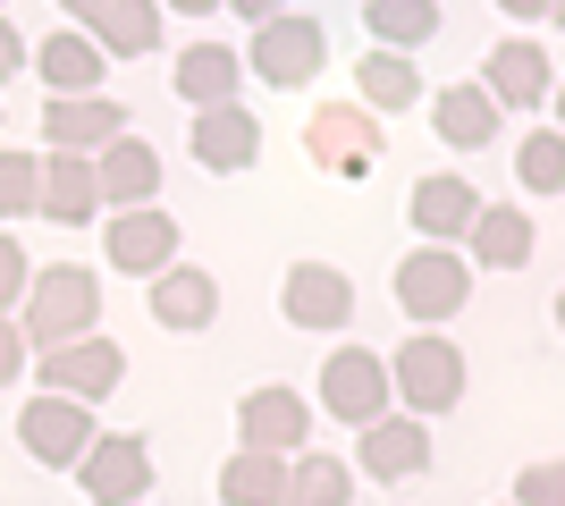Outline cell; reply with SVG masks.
I'll return each instance as SVG.
<instances>
[{"label": "cell", "instance_id": "cell-1", "mask_svg": "<svg viewBox=\"0 0 565 506\" xmlns=\"http://www.w3.org/2000/svg\"><path fill=\"white\" fill-rule=\"evenodd\" d=\"M94 330H102V288L85 262H43L25 279V321H18L25 346H68V337H94Z\"/></svg>", "mask_w": 565, "mask_h": 506}, {"label": "cell", "instance_id": "cell-2", "mask_svg": "<svg viewBox=\"0 0 565 506\" xmlns=\"http://www.w3.org/2000/svg\"><path fill=\"white\" fill-rule=\"evenodd\" d=\"M380 363H388V397H405L414 422H439V413L465 397V355H456L439 330H414L397 355H380Z\"/></svg>", "mask_w": 565, "mask_h": 506}, {"label": "cell", "instance_id": "cell-3", "mask_svg": "<svg viewBox=\"0 0 565 506\" xmlns=\"http://www.w3.org/2000/svg\"><path fill=\"white\" fill-rule=\"evenodd\" d=\"M236 60H245L262 85L296 94V85H312V76H321V60H330V34H321V18H305V9H279V18H262V25H254V51H236Z\"/></svg>", "mask_w": 565, "mask_h": 506}, {"label": "cell", "instance_id": "cell-4", "mask_svg": "<svg viewBox=\"0 0 565 506\" xmlns=\"http://www.w3.org/2000/svg\"><path fill=\"white\" fill-rule=\"evenodd\" d=\"M397 304H405V321L414 330H439V321H456L472 304V270H465V254L456 245H414L397 262Z\"/></svg>", "mask_w": 565, "mask_h": 506}, {"label": "cell", "instance_id": "cell-5", "mask_svg": "<svg viewBox=\"0 0 565 506\" xmlns=\"http://www.w3.org/2000/svg\"><path fill=\"white\" fill-rule=\"evenodd\" d=\"M68 473L94 506H143V489H152V448H143L136 431H102Z\"/></svg>", "mask_w": 565, "mask_h": 506}, {"label": "cell", "instance_id": "cell-6", "mask_svg": "<svg viewBox=\"0 0 565 506\" xmlns=\"http://www.w3.org/2000/svg\"><path fill=\"white\" fill-rule=\"evenodd\" d=\"M34 372H43L51 397H76V406H102L118 380H127V355H118V337H68V346H43L34 355Z\"/></svg>", "mask_w": 565, "mask_h": 506}, {"label": "cell", "instance_id": "cell-7", "mask_svg": "<svg viewBox=\"0 0 565 506\" xmlns=\"http://www.w3.org/2000/svg\"><path fill=\"white\" fill-rule=\"evenodd\" d=\"M321 413L347 422V431L380 422V413H388V363H380L372 346H338V355H321Z\"/></svg>", "mask_w": 565, "mask_h": 506}, {"label": "cell", "instance_id": "cell-8", "mask_svg": "<svg viewBox=\"0 0 565 506\" xmlns=\"http://www.w3.org/2000/svg\"><path fill=\"white\" fill-rule=\"evenodd\" d=\"M305 152L330 177H372V161H380V119L363 110V101H321L305 119Z\"/></svg>", "mask_w": 565, "mask_h": 506}, {"label": "cell", "instance_id": "cell-9", "mask_svg": "<svg viewBox=\"0 0 565 506\" xmlns=\"http://www.w3.org/2000/svg\"><path fill=\"white\" fill-rule=\"evenodd\" d=\"M18 439H25V456L34 464H51V473H68L85 448H94V406H76V397H51V388H34L25 397V413H18Z\"/></svg>", "mask_w": 565, "mask_h": 506}, {"label": "cell", "instance_id": "cell-10", "mask_svg": "<svg viewBox=\"0 0 565 506\" xmlns=\"http://www.w3.org/2000/svg\"><path fill=\"white\" fill-rule=\"evenodd\" d=\"M481 94H490L498 110H541V101L557 94V60H548V43H532V34L490 43V51H481Z\"/></svg>", "mask_w": 565, "mask_h": 506}, {"label": "cell", "instance_id": "cell-11", "mask_svg": "<svg viewBox=\"0 0 565 506\" xmlns=\"http://www.w3.org/2000/svg\"><path fill=\"white\" fill-rule=\"evenodd\" d=\"M236 439H245L254 456H305L312 406L287 380H262V388H245V406H236Z\"/></svg>", "mask_w": 565, "mask_h": 506}, {"label": "cell", "instance_id": "cell-12", "mask_svg": "<svg viewBox=\"0 0 565 506\" xmlns=\"http://www.w3.org/2000/svg\"><path fill=\"white\" fill-rule=\"evenodd\" d=\"M102 262L127 270V279H152V270L178 262V219L161 203H136V212H110L102 219Z\"/></svg>", "mask_w": 565, "mask_h": 506}, {"label": "cell", "instance_id": "cell-13", "mask_svg": "<svg viewBox=\"0 0 565 506\" xmlns=\"http://www.w3.org/2000/svg\"><path fill=\"white\" fill-rule=\"evenodd\" d=\"M279 313H287V330H321V337H338L354 321V279L338 262H296L279 279Z\"/></svg>", "mask_w": 565, "mask_h": 506}, {"label": "cell", "instance_id": "cell-14", "mask_svg": "<svg viewBox=\"0 0 565 506\" xmlns=\"http://www.w3.org/2000/svg\"><path fill=\"white\" fill-rule=\"evenodd\" d=\"M118 136H127V101H110V94L43 101V144L51 152H85V161H94V152L118 144Z\"/></svg>", "mask_w": 565, "mask_h": 506}, {"label": "cell", "instance_id": "cell-15", "mask_svg": "<svg viewBox=\"0 0 565 506\" xmlns=\"http://www.w3.org/2000/svg\"><path fill=\"white\" fill-rule=\"evenodd\" d=\"M194 161L212 177H245L262 161V119L245 101H220V110H194Z\"/></svg>", "mask_w": 565, "mask_h": 506}, {"label": "cell", "instance_id": "cell-16", "mask_svg": "<svg viewBox=\"0 0 565 506\" xmlns=\"http://www.w3.org/2000/svg\"><path fill=\"white\" fill-rule=\"evenodd\" d=\"M94 194L110 212H136V203H161V144L143 136H118V144L94 152Z\"/></svg>", "mask_w": 565, "mask_h": 506}, {"label": "cell", "instance_id": "cell-17", "mask_svg": "<svg viewBox=\"0 0 565 506\" xmlns=\"http://www.w3.org/2000/svg\"><path fill=\"white\" fill-rule=\"evenodd\" d=\"M143 313L161 321V330H212L220 321V279L212 270H194V262H169V270H152V295H143Z\"/></svg>", "mask_w": 565, "mask_h": 506}, {"label": "cell", "instance_id": "cell-18", "mask_svg": "<svg viewBox=\"0 0 565 506\" xmlns=\"http://www.w3.org/2000/svg\"><path fill=\"white\" fill-rule=\"evenodd\" d=\"M363 473L372 482H414V473H430V422H414V413H380V422H363Z\"/></svg>", "mask_w": 565, "mask_h": 506}, {"label": "cell", "instance_id": "cell-19", "mask_svg": "<svg viewBox=\"0 0 565 506\" xmlns=\"http://www.w3.org/2000/svg\"><path fill=\"white\" fill-rule=\"evenodd\" d=\"M34 76L51 85V101H76V94H102V85H110V60H102L76 25H60V34L34 43Z\"/></svg>", "mask_w": 565, "mask_h": 506}, {"label": "cell", "instance_id": "cell-20", "mask_svg": "<svg viewBox=\"0 0 565 506\" xmlns=\"http://www.w3.org/2000/svg\"><path fill=\"white\" fill-rule=\"evenodd\" d=\"M472 212H481V186H472V177H456V169L423 177V186H414V203H405V219L423 228V245H456V237L472 228Z\"/></svg>", "mask_w": 565, "mask_h": 506}, {"label": "cell", "instance_id": "cell-21", "mask_svg": "<svg viewBox=\"0 0 565 506\" xmlns=\"http://www.w3.org/2000/svg\"><path fill=\"white\" fill-rule=\"evenodd\" d=\"M76 34H85L102 60H143V51H161V0H102Z\"/></svg>", "mask_w": 565, "mask_h": 506}, {"label": "cell", "instance_id": "cell-22", "mask_svg": "<svg viewBox=\"0 0 565 506\" xmlns=\"http://www.w3.org/2000/svg\"><path fill=\"white\" fill-rule=\"evenodd\" d=\"M472 262L465 270H523L532 262V212H523V203H481V212H472Z\"/></svg>", "mask_w": 565, "mask_h": 506}, {"label": "cell", "instance_id": "cell-23", "mask_svg": "<svg viewBox=\"0 0 565 506\" xmlns=\"http://www.w3.org/2000/svg\"><path fill=\"white\" fill-rule=\"evenodd\" d=\"M94 161L85 152H43V194H34V219H51V228H85L94 219Z\"/></svg>", "mask_w": 565, "mask_h": 506}, {"label": "cell", "instance_id": "cell-24", "mask_svg": "<svg viewBox=\"0 0 565 506\" xmlns=\"http://www.w3.org/2000/svg\"><path fill=\"white\" fill-rule=\"evenodd\" d=\"M169 85H178L194 110H220V101H236V85H245V60H236L228 43H186L169 60Z\"/></svg>", "mask_w": 565, "mask_h": 506}, {"label": "cell", "instance_id": "cell-25", "mask_svg": "<svg viewBox=\"0 0 565 506\" xmlns=\"http://www.w3.org/2000/svg\"><path fill=\"white\" fill-rule=\"evenodd\" d=\"M430 127H439L448 152H481V144H498V101L481 85H448V94L430 101Z\"/></svg>", "mask_w": 565, "mask_h": 506}, {"label": "cell", "instance_id": "cell-26", "mask_svg": "<svg viewBox=\"0 0 565 506\" xmlns=\"http://www.w3.org/2000/svg\"><path fill=\"white\" fill-rule=\"evenodd\" d=\"M363 34H372V51H414L439 34V0H363Z\"/></svg>", "mask_w": 565, "mask_h": 506}, {"label": "cell", "instance_id": "cell-27", "mask_svg": "<svg viewBox=\"0 0 565 506\" xmlns=\"http://www.w3.org/2000/svg\"><path fill=\"white\" fill-rule=\"evenodd\" d=\"M354 85H363V110H372V119L423 101V68H414L405 51H363V60H354Z\"/></svg>", "mask_w": 565, "mask_h": 506}, {"label": "cell", "instance_id": "cell-28", "mask_svg": "<svg viewBox=\"0 0 565 506\" xmlns=\"http://www.w3.org/2000/svg\"><path fill=\"white\" fill-rule=\"evenodd\" d=\"M279 506H354V464H338V456H287Z\"/></svg>", "mask_w": 565, "mask_h": 506}, {"label": "cell", "instance_id": "cell-29", "mask_svg": "<svg viewBox=\"0 0 565 506\" xmlns=\"http://www.w3.org/2000/svg\"><path fill=\"white\" fill-rule=\"evenodd\" d=\"M220 489H228V506H279L287 456H254V448H236V456L220 464Z\"/></svg>", "mask_w": 565, "mask_h": 506}, {"label": "cell", "instance_id": "cell-30", "mask_svg": "<svg viewBox=\"0 0 565 506\" xmlns=\"http://www.w3.org/2000/svg\"><path fill=\"white\" fill-rule=\"evenodd\" d=\"M515 177H523V194H565V136L557 127H532L515 144Z\"/></svg>", "mask_w": 565, "mask_h": 506}, {"label": "cell", "instance_id": "cell-31", "mask_svg": "<svg viewBox=\"0 0 565 506\" xmlns=\"http://www.w3.org/2000/svg\"><path fill=\"white\" fill-rule=\"evenodd\" d=\"M43 194V152H0V219H25Z\"/></svg>", "mask_w": 565, "mask_h": 506}, {"label": "cell", "instance_id": "cell-32", "mask_svg": "<svg viewBox=\"0 0 565 506\" xmlns=\"http://www.w3.org/2000/svg\"><path fill=\"white\" fill-rule=\"evenodd\" d=\"M515 506H565V464L557 456L523 464V473H515Z\"/></svg>", "mask_w": 565, "mask_h": 506}, {"label": "cell", "instance_id": "cell-33", "mask_svg": "<svg viewBox=\"0 0 565 506\" xmlns=\"http://www.w3.org/2000/svg\"><path fill=\"white\" fill-rule=\"evenodd\" d=\"M25 279H34V262H25V245L0 228V313H18L25 304Z\"/></svg>", "mask_w": 565, "mask_h": 506}, {"label": "cell", "instance_id": "cell-34", "mask_svg": "<svg viewBox=\"0 0 565 506\" xmlns=\"http://www.w3.org/2000/svg\"><path fill=\"white\" fill-rule=\"evenodd\" d=\"M25 372V337H18V313H0V388Z\"/></svg>", "mask_w": 565, "mask_h": 506}, {"label": "cell", "instance_id": "cell-35", "mask_svg": "<svg viewBox=\"0 0 565 506\" xmlns=\"http://www.w3.org/2000/svg\"><path fill=\"white\" fill-rule=\"evenodd\" d=\"M25 68V34H18V25H9V18H0V85H9V76H18Z\"/></svg>", "mask_w": 565, "mask_h": 506}, {"label": "cell", "instance_id": "cell-36", "mask_svg": "<svg viewBox=\"0 0 565 506\" xmlns=\"http://www.w3.org/2000/svg\"><path fill=\"white\" fill-rule=\"evenodd\" d=\"M220 9H228V18H254V25H262V18H279L287 0H220Z\"/></svg>", "mask_w": 565, "mask_h": 506}, {"label": "cell", "instance_id": "cell-37", "mask_svg": "<svg viewBox=\"0 0 565 506\" xmlns=\"http://www.w3.org/2000/svg\"><path fill=\"white\" fill-rule=\"evenodd\" d=\"M498 9H507V18H548L557 0H498Z\"/></svg>", "mask_w": 565, "mask_h": 506}, {"label": "cell", "instance_id": "cell-38", "mask_svg": "<svg viewBox=\"0 0 565 506\" xmlns=\"http://www.w3.org/2000/svg\"><path fill=\"white\" fill-rule=\"evenodd\" d=\"M161 9H178V18H212L220 0H161Z\"/></svg>", "mask_w": 565, "mask_h": 506}, {"label": "cell", "instance_id": "cell-39", "mask_svg": "<svg viewBox=\"0 0 565 506\" xmlns=\"http://www.w3.org/2000/svg\"><path fill=\"white\" fill-rule=\"evenodd\" d=\"M60 9H68V18H94V9H102V0H60Z\"/></svg>", "mask_w": 565, "mask_h": 506}]
</instances>
